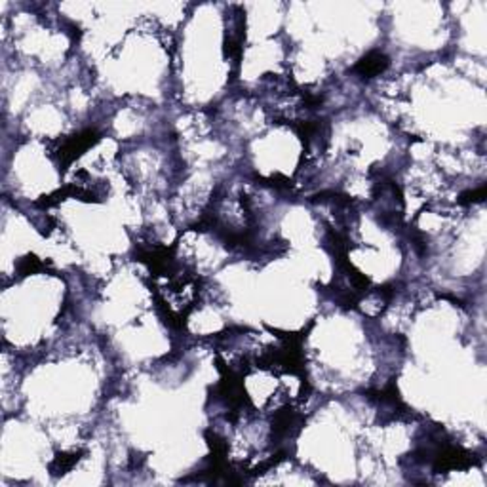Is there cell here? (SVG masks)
<instances>
[{
    "label": "cell",
    "mask_w": 487,
    "mask_h": 487,
    "mask_svg": "<svg viewBox=\"0 0 487 487\" xmlns=\"http://www.w3.org/2000/svg\"><path fill=\"white\" fill-rule=\"evenodd\" d=\"M388 65H390L388 57L383 52L373 50V52L364 55L360 61L354 65L352 71L364 77V79H373V77H377L381 72H385L388 69Z\"/></svg>",
    "instance_id": "cell-3"
},
{
    "label": "cell",
    "mask_w": 487,
    "mask_h": 487,
    "mask_svg": "<svg viewBox=\"0 0 487 487\" xmlns=\"http://www.w3.org/2000/svg\"><path fill=\"white\" fill-rule=\"evenodd\" d=\"M474 464V455H470L466 449L455 448V446H446L434 455V470L449 472V470H463Z\"/></svg>",
    "instance_id": "cell-2"
},
{
    "label": "cell",
    "mask_w": 487,
    "mask_h": 487,
    "mask_svg": "<svg viewBox=\"0 0 487 487\" xmlns=\"http://www.w3.org/2000/svg\"><path fill=\"white\" fill-rule=\"evenodd\" d=\"M99 141V135H97V132L95 130H84V132H80L79 135H74V137H71V139H67V141L61 145V149L57 150V158H59V164L63 166V170L67 168V166H71L77 158L84 152V150H88L92 145H95V143Z\"/></svg>",
    "instance_id": "cell-1"
},
{
    "label": "cell",
    "mask_w": 487,
    "mask_h": 487,
    "mask_svg": "<svg viewBox=\"0 0 487 487\" xmlns=\"http://www.w3.org/2000/svg\"><path fill=\"white\" fill-rule=\"evenodd\" d=\"M486 198V187H479V189H474V190H466V192H463L461 197H459V202L461 204H476V202H481Z\"/></svg>",
    "instance_id": "cell-6"
},
{
    "label": "cell",
    "mask_w": 487,
    "mask_h": 487,
    "mask_svg": "<svg viewBox=\"0 0 487 487\" xmlns=\"http://www.w3.org/2000/svg\"><path fill=\"white\" fill-rule=\"evenodd\" d=\"M84 451H74V453H59V455L55 457L54 461H52V464H50V472L52 474H55V476H61V474H67V472L71 470L74 464L80 461V455H82Z\"/></svg>",
    "instance_id": "cell-4"
},
{
    "label": "cell",
    "mask_w": 487,
    "mask_h": 487,
    "mask_svg": "<svg viewBox=\"0 0 487 487\" xmlns=\"http://www.w3.org/2000/svg\"><path fill=\"white\" fill-rule=\"evenodd\" d=\"M44 267H46V265H44L37 255H27V257H23V259L19 261L17 272H19V276H29L39 272V270H42Z\"/></svg>",
    "instance_id": "cell-5"
}]
</instances>
